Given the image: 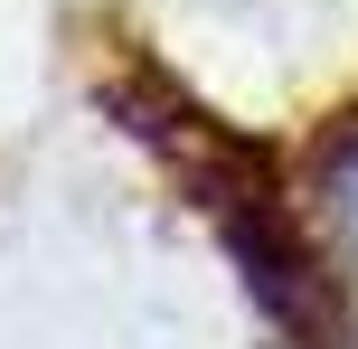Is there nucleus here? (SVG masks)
<instances>
[{
  "mask_svg": "<svg viewBox=\"0 0 358 349\" xmlns=\"http://www.w3.org/2000/svg\"><path fill=\"white\" fill-rule=\"evenodd\" d=\"M302 170H311V208H321L330 245L358 264V104H349V113H330V123L311 132Z\"/></svg>",
  "mask_w": 358,
  "mask_h": 349,
  "instance_id": "nucleus-1",
  "label": "nucleus"
}]
</instances>
